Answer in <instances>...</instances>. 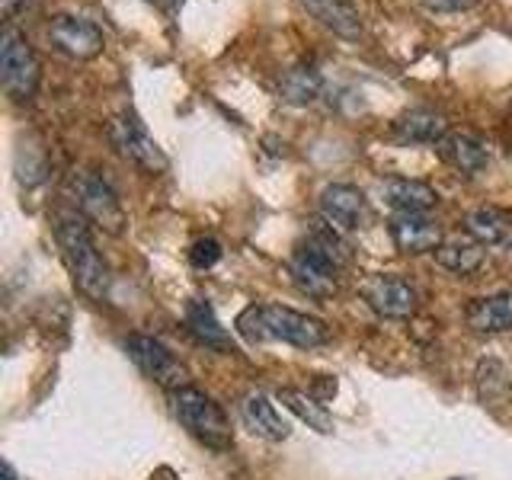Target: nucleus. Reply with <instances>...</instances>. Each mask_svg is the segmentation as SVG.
<instances>
[{
	"label": "nucleus",
	"mask_w": 512,
	"mask_h": 480,
	"mask_svg": "<svg viewBox=\"0 0 512 480\" xmlns=\"http://www.w3.org/2000/svg\"><path fill=\"white\" fill-rule=\"evenodd\" d=\"M349 263V247L343 231H336L330 221H314L308 237L292 253V279L308 298L324 301L340 288V269Z\"/></svg>",
	"instance_id": "1"
},
{
	"label": "nucleus",
	"mask_w": 512,
	"mask_h": 480,
	"mask_svg": "<svg viewBox=\"0 0 512 480\" xmlns=\"http://www.w3.org/2000/svg\"><path fill=\"white\" fill-rule=\"evenodd\" d=\"M237 333L247 343H288L298 349H317L330 340L324 320L285 304H250L237 314Z\"/></svg>",
	"instance_id": "2"
},
{
	"label": "nucleus",
	"mask_w": 512,
	"mask_h": 480,
	"mask_svg": "<svg viewBox=\"0 0 512 480\" xmlns=\"http://www.w3.org/2000/svg\"><path fill=\"white\" fill-rule=\"evenodd\" d=\"M55 237L64 263H68L77 288L93 301H103L109 295V266L93 244L90 224L77 212H58L55 218Z\"/></svg>",
	"instance_id": "3"
},
{
	"label": "nucleus",
	"mask_w": 512,
	"mask_h": 480,
	"mask_svg": "<svg viewBox=\"0 0 512 480\" xmlns=\"http://www.w3.org/2000/svg\"><path fill=\"white\" fill-rule=\"evenodd\" d=\"M170 404H173L176 420H180L192 436H196L199 442H205L208 448L224 452V448L234 445L228 413L221 410V404L212 394H205L199 388H192V384H186V388L170 394Z\"/></svg>",
	"instance_id": "4"
},
{
	"label": "nucleus",
	"mask_w": 512,
	"mask_h": 480,
	"mask_svg": "<svg viewBox=\"0 0 512 480\" xmlns=\"http://www.w3.org/2000/svg\"><path fill=\"white\" fill-rule=\"evenodd\" d=\"M39 58L32 52L29 39L16 26H4L0 32V80L13 103H26L39 87Z\"/></svg>",
	"instance_id": "5"
},
{
	"label": "nucleus",
	"mask_w": 512,
	"mask_h": 480,
	"mask_svg": "<svg viewBox=\"0 0 512 480\" xmlns=\"http://www.w3.org/2000/svg\"><path fill=\"white\" fill-rule=\"evenodd\" d=\"M109 138L119 148L125 160H132L135 167L148 170V173H164L170 167L167 154L160 151V144L148 132V125L138 119L135 109H122L109 125Z\"/></svg>",
	"instance_id": "6"
},
{
	"label": "nucleus",
	"mask_w": 512,
	"mask_h": 480,
	"mask_svg": "<svg viewBox=\"0 0 512 480\" xmlns=\"http://www.w3.org/2000/svg\"><path fill=\"white\" fill-rule=\"evenodd\" d=\"M125 352H128V359H132L151 381H157L164 391L173 394V391H180L189 384V368L176 359L164 343L154 340V336L132 333L125 340Z\"/></svg>",
	"instance_id": "7"
},
{
	"label": "nucleus",
	"mask_w": 512,
	"mask_h": 480,
	"mask_svg": "<svg viewBox=\"0 0 512 480\" xmlns=\"http://www.w3.org/2000/svg\"><path fill=\"white\" fill-rule=\"evenodd\" d=\"M74 196L77 208L87 221H93L96 228H103L109 234H119L125 228V212L119 196L112 192V186L96 173H77L74 176Z\"/></svg>",
	"instance_id": "8"
},
{
	"label": "nucleus",
	"mask_w": 512,
	"mask_h": 480,
	"mask_svg": "<svg viewBox=\"0 0 512 480\" xmlns=\"http://www.w3.org/2000/svg\"><path fill=\"white\" fill-rule=\"evenodd\" d=\"M359 295L384 320H407L416 311V288L407 279L391 276V272L368 276L359 285Z\"/></svg>",
	"instance_id": "9"
},
{
	"label": "nucleus",
	"mask_w": 512,
	"mask_h": 480,
	"mask_svg": "<svg viewBox=\"0 0 512 480\" xmlns=\"http://www.w3.org/2000/svg\"><path fill=\"white\" fill-rule=\"evenodd\" d=\"M48 39H52V45L68 58H93V55H100L106 45L103 29L93 20H84V16H74V13L55 16V20L48 23Z\"/></svg>",
	"instance_id": "10"
},
{
	"label": "nucleus",
	"mask_w": 512,
	"mask_h": 480,
	"mask_svg": "<svg viewBox=\"0 0 512 480\" xmlns=\"http://www.w3.org/2000/svg\"><path fill=\"white\" fill-rule=\"evenodd\" d=\"M320 215L343 234L359 231L368 221V199L362 189L349 183H330L320 192Z\"/></svg>",
	"instance_id": "11"
},
{
	"label": "nucleus",
	"mask_w": 512,
	"mask_h": 480,
	"mask_svg": "<svg viewBox=\"0 0 512 480\" xmlns=\"http://www.w3.org/2000/svg\"><path fill=\"white\" fill-rule=\"evenodd\" d=\"M384 205L397 215H426L439 202V192L423 180H407V176H391L378 186Z\"/></svg>",
	"instance_id": "12"
},
{
	"label": "nucleus",
	"mask_w": 512,
	"mask_h": 480,
	"mask_svg": "<svg viewBox=\"0 0 512 480\" xmlns=\"http://www.w3.org/2000/svg\"><path fill=\"white\" fill-rule=\"evenodd\" d=\"M391 240L400 253L420 256L436 253L442 247V228L426 215H394L391 218Z\"/></svg>",
	"instance_id": "13"
},
{
	"label": "nucleus",
	"mask_w": 512,
	"mask_h": 480,
	"mask_svg": "<svg viewBox=\"0 0 512 480\" xmlns=\"http://www.w3.org/2000/svg\"><path fill=\"white\" fill-rule=\"evenodd\" d=\"M240 416H244V423L253 436H260L266 442H285L292 436V426L282 420L279 407L260 391H250L244 400H240Z\"/></svg>",
	"instance_id": "14"
},
{
	"label": "nucleus",
	"mask_w": 512,
	"mask_h": 480,
	"mask_svg": "<svg viewBox=\"0 0 512 480\" xmlns=\"http://www.w3.org/2000/svg\"><path fill=\"white\" fill-rule=\"evenodd\" d=\"M391 132L400 144H439L448 135V122L439 109L416 106L400 119H394Z\"/></svg>",
	"instance_id": "15"
},
{
	"label": "nucleus",
	"mask_w": 512,
	"mask_h": 480,
	"mask_svg": "<svg viewBox=\"0 0 512 480\" xmlns=\"http://www.w3.org/2000/svg\"><path fill=\"white\" fill-rule=\"evenodd\" d=\"M439 157L445 160L448 167H455L458 173H484L490 167V151L487 144L474 138V135H464V132H455V135H445L439 144H436Z\"/></svg>",
	"instance_id": "16"
},
{
	"label": "nucleus",
	"mask_w": 512,
	"mask_h": 480,
	"mask_svg": "<svg viewBox=\"0 0 512 480\" xmlns=\"http://www.w3.org/2000/svg\"><path fill=\"white\" fill-rule=\"evenodd\" d=\"M464 320L474 333H509L512 330V292L500 295H484L474 298L468 308H464Z\"/></svg>",
	"instance_id": "17"
},
{
	"label": "nucleus",
	"mask_w": 512,
	"mask_h": 480,
	"mask_svg": "<svg viewBox=\"0 0 512 480\" xmlns=\"http://www.w3.org/2000/svg\"><path fill=\"white\" fill-rule=\"evenodd\" d=\"M464 234L480 247H500L512 237V215L496 205H480L464 218Z\"/></svg>",
	"instance_id": "18"
},
{
	"label": "nucleus",
	"mask_w": 512,
	"mask_h": 480,
	"mask_svg": "<svg viewBox=\"0 0 512 480\" xmlns=\"http://www.w3.org/2000/svg\"><path fill=\"white\" fill-rule=\"evenodd\" d=\"M314 20H320L327 29H333L343 39L362 36V16L352 0H301Z\"/></svg>",
	"instance_id": "19"
},
{
	"label": "nucleus",
	"mask_w": 512,
	"mask_h": 480,
	"mask_svg": "<svg viewBox=\"0 0 512 480\" xmlns=\"http://www.w3.org/2000/svg\"><path fill=\"white\" fill-rule=\"evenodd\" d=\"M183 320H186L189 333L196 336L199 343L212 346V349H218V352H234V343H231L228 330L221 327V320H218V314L212 311V304H208V301L192 298V301L186 304Z\"/></svg>",
	"instance_id": "20"
},
{
	"label": "nucleus",
	"mask_w": 512,
	"mask_h": 480,
	"mask_svg": "<svg viewBox=\"0 0 512 480\" xmlns=\"http://www.w3.org/2000/svg\"><path fill=\"white\" fill-rule=\"evenodd\" d=\"M432 256H436V263L442 269L455 272V276H471V272L484 266L487 247H480L471 237H455V240H442V247Z\"/></svg>",
	"instance_id": "21"
},
{
	"label": "nucleus",
	"mask_w": 512,
	"mask_h": 480,
	"mask_svg": "<svg viewBox=\"0 0 512 480\" xmlns=\"http://www.w3.org/2000/svg\"><path fill=\"white\" fill-rule=\"evenodd\" d=\"M320 90H324V77L314 64H295L279 77V96L292 106H308L314 103Z\"/></svg>",
	"instance_id": "22"
},
{
	"label": "nucleus",
	"mask_w": 512,
	"mask_h": 480,
	"mask_svg": "<svg viewBox=\"0 0 512 480\" xmlns=\"http://www.w3.org/2000/svg\"><path fill=\"white\" fill-rule=\"evenodd\" d=\"M279 404L295 413L301 423H308V429H317V432H333V416L330 410L320 404L317 397L304 394V391H295V388H282L279 391Z\"/></svg>",
	"instance_id": "23"
},
{
	"label": "nucleus",
	"mask_w": 512,
	"mask_h": 480,
	"mask_svg": "<svg viewBox=\"0 0 512 480\" xmlns=\"http://www.w3.org/2000/svg\"><path fill=\"white\" fill-rule=\"evenodd\" d=\"M218 260H221V244H218L215 237H202L189 250V263L196 266V269H212Z\"/></svg>",
	"instance_id": "24"
},
{
	"label": "nucleus",
	"mask_w": 512,
	"mask_h": 480,
	"mask_svg": "<svg viewBox=\"0 0 512 480\" xmlns=\"http://www.w3.org/2000/svg\"><path fill=\"white\" fill-rule=\"evenodd\" d=\"M477 0H423V7L432 13H461V10H471Z\"/></svg>",
	"instance_id": "25"
},
{
	"label": "nucleus",
	"mask_w": 512,
	"mask_h": 480,
	"mask_svg": "<svg viewBox=\"0 0 512 480\" xmlns=\"http://www.w3.org/2000/svg\"><path fill=\"white\" fill-rule=\"evenodd\" d=\"M0 4H4V13L13 20V16H23L26 10H32L36 0H0Z\"/></svg>",
	"instance_id": "26"
},
{
	"label": "nucleus",
	"mask_w": 512,
	"mask_h": 480,
	"mask_svg": "<svg viewBox=\"0 0 512 480\" xmlns=\"http://www.w3.org/2000/svg\"><path fill=\"white\" fill-rule=\"evenodd\" d=\"M148 4H154V7H160V10H173L180 0H148Z\"/></svg>",
	"instance_id": "27"
},
{
	"label": "nucleus",
	"mask_w": 512,
	"mask_h": 480,
	"mask_svg": "<svg viewBox=\"0 0 512 480\" xmlns=\"http://www.w3.org/2000/svg\"><path fill=\"white\" fill-rule=\"evenodd\" d=\"M4 480H20V477H16V471H13V464H10V461H4Z\"/></svg>",
	"instance_id": "28"
}]
</instances>
